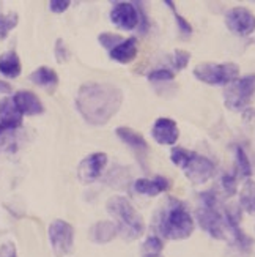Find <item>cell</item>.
<instances>
[{
  "label": "cell",
  "instance_id": "obj_24",
  "mask_svg": "<svg viewBox=\"0 0 255 257\" xmlns=\"http://www.w3.org/2000/svg\"><path fill=\"white\" fill-rule=\"evenodd\" d=\"M162 249H164V243H162V238L158 235H150L143 241V246H142L143 255H161Z\"/></svg>",
  "mask_w": 255,
  "mask_h": 257
},
{
  "label": "cell",
  "instance_id": "obj_14",
  "mask_svg": "<svg viewBox=\"0 0 255 257\" xmlns=\"http://www.w3.org/2000/svg\"><path fill=\"white\" fill-rule=\"evenodd\" d=\"M13 103L16 104L18 110L22 115H40L44 112V106L41 103V99L29 90H19L13 96Z\"/></svg>",
  "mask_w": 255,
  "mask_h": 257
},
{
  "label": "cell",
  "instance_id": "obj_3",
  "mask_svg": "<svg viewBox=\"0 0 255 257\" xmlns=\"http://www.w3.org/2000/svg\"><path fill=\"white\" fill-rule=\"evenodd\" d=\"M107 213L114 218L118 233L126 240H136L145 232V221L129 200L123 196H114L106 204Z\"/></svg>",
  "mask_w": 255,
  "mask_h": 257
},
{
  "label": "cell",
  "instance_id": "obj_7",
  "mask_svg": "<svg viewBox=\"0 0 255 257\" xmlns=\"http://www.w3.org/2000/svg\"><path fill=\"white\" fill-rule=\"evenodd\" d=\"M255 95V74H246L228 84L224 90V104L227 109L242 112L246 110Z\"/></svg>",
  "mask_w": 255,
  "mask_h": 257
},
{
  "label": "cell",
  "instance_id": "obj_16",
  "mask_svg": "<svg viewBox=\"0 0 255 257\" xmlns=\"http://www.w3.org/2000/svg\"><path fill=\"white\" fill-rule=\"evenodd\" d=\"M137 51H139L137 40L134 37H131V38H125L118 46H115L112 51H109V57L118 63L126 65L137 57Z\"/></svg>",
  "mask_w": 255,
  "mask_h": 257
},
{
  "label": "cell",
  "instance_id": "obj_11",
  "mask_svg": "<svg viewBox=\"0 0 255 257\" xmlns=\"http://www.w3.org/2000/svg\"><path fill=\"white\" fill-rule=\"evenodd\" d=\"M110 21H112V24L117 29L123 32H131L137 29L140 24L137 4H131V2L115 4V7L110 11Z\"/></svg>",
  "mask_w": 255,
  "mask_h": 257
},
{
  "label": "cell",
  "instance_id": "obj_25",
  "mask_svg": "<svg viewBox=\"0 0 255 257\" xmlns=\"http://www.w3.org/2000/svg\"><path fill=\"white\" fill-rule=\"evenodd\" d=\"M125 38L121 35H118V33H112V32H103V33H99V37H98L99 44H101V46L107 51H112Z\"/></svg>",
  "mask_w": 255,
  "mask_h": 257
},
{
  "label": "cell",
  "instance_id": "obj_31",
  "mask_svg": "<svg viewBox=\"0 0 255 257\" xmlns=\"http://www.w3.org/2000/svg\"><path fill=\"white\" fill-rule=\"evenodd\" d=\"M71 2H68V0H51L49 2V10L52 11V13H63V11H66L70 8Z\"/></svg>",
  "mask_w": 255,
  "mask_h": 257
},
{
  "label": "cell",
  "instance_id": "obj_10",
  "mask_svg": "<svg viewBox=\"0 0 255 257\" xmlns=\"http://www.w3.org/2000/svg\"><path fill=\"white\" fill-rule=\"evenodd\" d=\"M109 163V156L104 152H96L85 156L77 167V178L84 185H90L98 180L104 172L106 166Z\"/></svg>",
  "mask_w": 255,
  "mask_h": 257
},
{
  "label": "cell",
  "instance_id": "obj_1",
  "mask_svg": "<svg viewBox=\"0 0 255 257\" xmlns=\"http://www.w3.org/2000/svg\"><path fill=\"white\" fill-rule=\"evenodd\" d=\"M123 104V92L110 82H87L79 87L76 107L82 118L93 126H103L114 118Z\"/></svg>",
  "mask_w": 255,
  "mask_h": 257
},
{
  "label": "cell",
  "instance_id": "obj_27",
  "mask_svg": "<svg viewBox=\"0 0 255 257\" xmlns=\"http://www.w3.org/2000/svg\"><path fill=\"white\" fill-rule=\"evenodd\" d=\"M150 82H167L175 77V73L169 68H156L147 74Z\"/></svg>",
  "mask_w": 255,
  "mask_h": 257
},
{
  "label": "cell",
  "instance_id": "obj_21",
  "mask_svg": "<svg viewBox=\"0 0 255 257\" xmlns=\"http://www.w3.org/2000/svg\"><path fill=\"white\" fill-rule=\"evenodd\" d=\"M239 207L247 211V213H255V182L247 178L239 191Z\"/></svg>",
  "mask_w": 255,
  "mask_h": 257
},
{
  "label": "cell",
  "instance_id": "obj_33",
  "mask_svg": "<svg viewBox=\"0 0 255 257\" xmlns=\"http://www.w3.org/2000/svg\"><path fill=\"white\" fill-rule=\"evenodd\" d=\"M11 85L8 82H4V81H0V95H10L11 93Z\"/></svg>",
  "mask_w": 255,
  "mask_h": 257
},
{
  "label": "cell",
  "instance_id": "obj_4",
  "mask_svg": "<svg viewBox=\"0 0 255 257\" xmlns=\"http://www.w3.org/2000/svg\"><path fill=\"white\" fill-rule=\"evenodd\" d=\"M170 160L194 185L206 183L216 172V166L211 160L183 147H173L170 152Z\"/></svg>",
  "mask_w": 255,
  "mask_h": 257
},
{
  "label": "cell",
  "instance_id": "obj_15",
  "mask_svg": "<svg viewBox=\"0 0 255 257\" xmlns=\"http://www.w3.org/2000/svg\"><path fill=\"white\" fill-rule=\"evenodd\" d=\"M169 189H170V182L161 175L154 178H137L134 182V191L148 197H156L165 191H169Z\"/></svg>",
  "mask_w": 255,
  "mask_h": 257
},
{
  "label": "cell",
  "instance_id": "obj_13",
  "mask_svg": "<svg viewBox=\"0 0 255 257\" xmlns=\"http://www.w3.org/2000/svg\"><path fill=\"white\" fill-rule=\"evenodd\" d=\"M22 125V114L18 110L13 98L5 96L0 101V133L16 131Z\"/></svg>",
  "mask_w": 255,
  "mask_h": 257
},
{
  "label": "cell",
  "instance_id": "obj_28",
  "mask_svg": "<svg viewBox=\"0 0 255 257\" xmlns=\"http://www.w3.org/2000/svg\"><path fill=\"white\" fill-rule=\"evenodd\" d=\"M165 5H169V8L173 11V15H175V21H176V26H178L180 32L181 33H186V35H191L192 33V26L189 24V21H186L181 15L176 13V10H175V4L173 2H169V0H165Z\"/></svg>",
  "mask_w": 255,
  "mask_h": 257
},
{
  "label": "cell",
  "instance_id": "obj_18",
  "mask_svg": "<svg viewBox=\"0 0 255 257\" xmlns=\"http://www.w3.org/2000/svg\"><path fill=\"white\" fill-rule=\"evenodd\" d=\"M30 81L35 85L52 92L59 85V74L55 73V70L49 68V66H40V68H37L30 74Z\"/></svg>",
  "mask_w": 255,
  "mask_h": 257
},
{
  "label": "cell",
  "instance_id": "obj_30",
  "mask_svg": "<svg viewBox=\"0 0 255 257\" xmlns=\"http://www.w3.org/2000/svg\"><path fill=\"white\" fill-rule=\"evenodd\" d=\"M55 59H57L59 63H65L70 60V51L66 48V44L62 38L55 41Z\"/></svg>",
  "mask_w": 255,
  "mask_h": 257
},
{
  "label": "cell",
  "instance_id": "obj_6",
  "mask_svg": "<svg viewBox=\"0 0 255 257\" xmlns=\"http://www.w3.org/2000/svg\"><path fill=\"white\" fill-rule=\"evenodd\" d=\"M195 79L206 85H228L239 77V66L233 62L214 63V62H202L195 65L192 71Z\"/></svg>",
  "mask_w": 255,
  "mask_h": 257
},
{
  "label": "cell",
  "instance_id": "obj_22",
  "mask_svg": "<svg viewBox=\"0 0 255 257\" xmlns=\"http://www.w3.org/2000/svg\"><path fill=\"white\" fill-rule=\"evenodd\" d=\"M235 158H236V169H238V174L244 178H250L252 175V166H250V161H249V156L247 153L244 152V149L238 145L235 149Z\"/></svg>",
  "mask_w": 255,
  "mask_h": 257
},
{
  "label": "cell",
  "instance_id": "obj_34",
  "mask_svg": "<svg viewBox=\"0 0 255 257\" xmlns=\"http://www.w3.org/2000/svg\"><path fill=\"white\" fill-rule=\"evenodd\" d=\"M143 257H162V255H143Z\"/></svg>",
  "mask_w": 255,
  "mask_h": 257
},
{
  "label": "cell",
  "instance_id": "obj_12",
  "mask_svg": "<svg viewBox=\"0 0 255 257\" xmlns=\"http://www.w3.org/2000/svg\"><path fill=\"white\" fill-rule=\"evenodd\" d=\"M151 136L159 145H175L180 138V130L175 120L159 117L151 126Z\"/></svg>",
  "mask_w": 255,
  "mask_h": 257
},
{
  "label": "cell",
  "instance_id": "obj_9",
  "mask_svg": "<svg viewBox=\"0 0 255 257\" xmlns=\"http://www.w3.org/2000/svg\"><path fill=\"white\" fill-rule=\"evenodd\" d=\"M227 29L238 37H249L255 32V15L244 7L230 8L225 13Z\"/></svg>",
  "mask_w": 255,
  "mask_h": 257
},
{
  "label": "cell",
  "instance_id": "obj_23",
  "mask_svg": "<svg viewBox=\"0 0 255 257\" xmlns=\"http://www.w3.org/2000/svg\"><path fill=\"white\" fill-rule=\"evenodd\" d=\"M19 22V16L16 13H7L0 15V41H4L8 33L13 30Z\"/></svg>",
  "mask_w": 255,
  "mask_h": 257
},
{
  "label": "cell",
  "instance_id": "obj_32",
  "mask_svg": "<svg viewBox=\"0 0 255 257\" xmlns=\"http://www.w3.org/2000/svg\"><path fill=\"white\" fill-rule=\"evenodd\" d=\"M0 257H18L15 244L13 243H4V244H0Z\"/></svg>",
  "mask_w": 255,
  "mask_h": 257
},
{
  "label": "cell",
  "instance_id": "obj_5",
  "mask_svg": "<svg viewBox=\"0 0 255 257\" xmlns=\"http://www.w3.org/2000/svg\"><path fill=\"white\" fill-rule=\"evenodd\" d=\"M198 204L195 210L197 222L209 237L216 240H224L225 238V218H224V210L220 208V202L217 199V194L214 191H205L198 194Z\"/></svg>",
  "mask_w": 255,
  "mask_h": 257
},
{
  "label": "cell",
  "instance_id": "obj_29",
  "mask_svg": "<svg viewBox=\"0 0 255 257\" xmlns=\"http://www.w3.org/2000/svg\"><path fill=\"white\" fill-rule=\"evenodd\" d=\"M222 188L227 196H235L238 191V183H236V175L235 174H224L222 175Z\"/></svg>",
  "mask_w": 255,
  "mask_h": 257
},
{
  "label": "cell",
  "instance_id": "obj_8",
  "mask_svg": "<svg viewBox=\"0 0 255 257\" xmlns=\"http://www.w3.org/2000/svg\"><path fill=\"white\" fill-rule=\"evenodd\" d=\"M49 240L55 255H68L74 249V227L65 219H55L49 226Z\"/></svg>",
  "mask_w": 255,
  "mask_h": 257
},
{
  "label": "cell",
  "instance_id": "obj_20",
  "mask_svg": "<svg viewBox=\"0 0 255 257\" xmlns=\"http://www.w3.org/2000/svg\"><path fill=\"white\" fill-rule=\"evenodd\" d=\"M115 134H117V138L121 142H125L126 145H129L131 149H134V150H148V142L145 141V138H143L140 133L134 131L132 128L118 126L115 130Z\"/></svg>",
  "mask_w": 255,
  "mask_h": 257
},
{
  "label": "cell",
  "instance_id": "obj_17",
  "mask_svg": "<svg viewBox=\"0 0 255 257\" xmlns=\"http://www.w3.org/2000/svg\"><path fill=\"white\" fill-rule=\"evenodd\" d=\"M118 235V229L114 221H98L90 229V240L98 244H106Z\"/></svg>",
  "mask_w": 255,
  "mask_h": 257
},
{
  "label": "cell",
  "instance_id": "obj_2",
  "mask_svg": "<svg viewBox=\"0 0 255 257\" xmlns=\"http://www.w3.org/2000/svg\"><path fill=\"white\" fill-rule=\"evenodd\" d=\"M154 229L158 232V237L161 235L167 240H186L192 235L195 221L181 200L169 197L165 205L159 208L154 216Z\"/></svg>",
  "mask_w": 255,
  "mask_h": 257
},
{
  "label": "cell",
  "instance_id": "obj_19",
  "mask_svg": "<svg viewBox=\"0 0 255 257\" xmlns=\"http://www.w3.org/2000/svg\"><path fill=\"white\" fill-rule=\"evenodd\" d=\"M22 71V63L15 51H8L0 55V73L8 79H15Z\"/></svg>",
  "mask_w": 255,
  "mask_h": 257
},
{
  "label": "cell",
  "instance_id": "obj_26",
  "mask_svg": "<svg viewBox=\"0 0 255 257\" xmlns=\"http://www.w3.org/2000/svg\"><path fill=\"white\" fill-rule=\"evenodd\" d=\"M191 60V54L184 51V49H175L173 52V59H172V65L176 71H181L184 70L187 65H189Z\"/></svg>",
  "mask_w": 255,
  "mask_h": 257
}]
</instances>
